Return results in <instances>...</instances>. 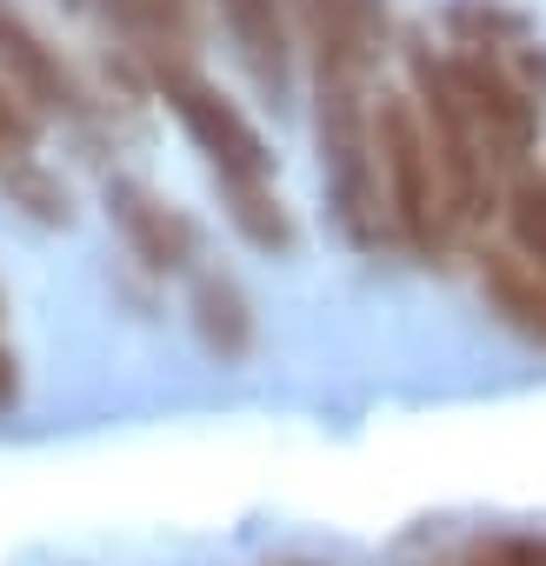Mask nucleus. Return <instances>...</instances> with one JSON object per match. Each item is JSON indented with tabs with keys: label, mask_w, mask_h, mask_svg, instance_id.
Returning a JSON list of instances; mask_svg holds the SVG:
<instances>
[{
	"label": "nucleus",
	"mask_w": 546,
	"mask_h": 566,
	"mask_svg": "<svg viewBox=\"0 0 546 566\" xmlns=\"http://www.w3.org/2000/svg\"><path fill=\"white\" fill-rule=\"evenodd\" d=\"M374 160H380V200H387L393 247H407L413 260H440L460 233H453V207H447L440 160H433L413 94L374 101Z\"/></svg>",
	"instance_id": "1"
},
{
	"label": "nucleus",
	"mask_w": 546,
	"mask_h": 566,
	"mask_svg": "<svg viewBox=\"0 0 546 566\" xmlns=\"http://www.w3.org/2000/svg\"><path fill=\"white\" fill-rule=\"evenodd\" d=\"M413 107H420V127L433 140V160H440V187H447V207H453V233H473L486 213H500V193H506V167L486 140V127L473 120V107L460 101L453 74L440 54H413Z\"/></svg>",
	"instance_id": "2"
},
{
	"label": "nucleus",
	"mask_w": 546,
	"mask_h": 566,
	"mask_svg": "<svg viewBox=\"0 0 546 566\" xmlns=\"http://www.w3.org/2000/svg\"><path fill=\"white\" fill-rule=\"evenodd\" d=\"M154 87L174 107V120L187 127V140L200 147V160L213 167V187H246V180H273V154L260 140V127L193 67V61H154Z\"/></svg>",
	"instance_id": "3"
},
{
	"label": "nucleus",
	"mask_w": 546,
	"mask_h": 566,
	"mask_svg": "<svg viewBox=\"0 0 546 566\" xmlns=\"http://www.w3.org/2000/svg\"><path fill=\"white\" fill-rule=\"evenodd\" d=\"M447 74H453L460 101L473 107V120L486 127L500 167L519 174L526 154H533V140H539V101H533L493 54H480V48H473V54H447Z\"/></svg>",
	"instance_id": "4"
},
{
	"label": "nucleus",
	"mask_w": 546,
	"mask_h": 566,
	"mask_svg": "<svg viewBox=\"0 0 546 566\" xmlns=\"http://www.w3.org/2000/svg\"><path fill=\"white\" fill-rule=\"evenodd\" d=\"M0 81H8L34 114H61V120H87V87L74 81V67L61 61V48L14 8L0 0Z\"/></svg>",
	"instance_id": "5"
},
{
	"label": "nucleus",
	"mask_w": 546,
	"mask_h": 566,
	"mask_svg": "<svg viewBox=\"0 0 546 566\" xmlns=\"http://www.w3.org/2000/svg\"><path fill=\"white\" fill-rule=\"evenodd\" d=\"M107 220L120 227L127 253H134L147 273H187L193 253H200L193 220H187L167 193H154L147 180H107Z\"/></svg>",
	"instance_id": "6"
},
{
	"label": "nucleus",
	"mask_w": 546,
	"mask_h": 566,
	"mask_svg": "<svg viewBox=\"0 0 546 566\" xmlns=\"http://www.w3.org/2000/svg\"><path fill=\"white\" fill-rule=\"evenodd\" d=\"M246 74L260 81V94L287 101L294 87V21H287V0H213Z\"/></svg>",
	"instance_id": "7"
},
{
	"label": "nucleus",
	"mask_w": 546,
	"mask_h": 566,
	"mask_svg": "<svg viewBox=\"0 0 546 566\" xmlns=\"http://www.w3.org/2000/svg\"><path fill=\"white\" fill-rule=\"evenodd\" d=\"M480 294L500 314V327H513L519 340L546 347V273L519 247H486L480 253Z\"/></svg>",
	"instance_id": "8"
},
{
	"label": "nucleus",
	"mask_w": 546,
	"mask_h": 566,
	"mask_svg": "<svg viewBox=\"0 0 546 566\" xmlns=\"http://www.w3.org/2000/svg\"><path fill=\"white\" fill-rule=\"evenodd\" d=\"M193 327H200L207 354L246 360V347H253V301L240 294L233 273H193Z\"/></svg>",
	"instance_id": "9"
},
{
	"label": "nucleus",
	"mask_w": 546,
	"mask_h": 566,
	"mask_svg": "<svg viewBox=\"0 0 546 566\" xmlns=\"http://www.w3.org/2000/svg\"><path fill=\"white\" fill-rule=\"evenodd\" d=\"M107 14L147 48V61H193V0H107Z\"/></svg>",
	"instance_id": "10"
},
{
	"label": "nucleus",
	"mask_w": 546,
	"mask_h": 566,
	"mask_svg": "<svg viewBox=\"0 0 546 566\" xmlns=\"http://www.w3.org/2000/svg\"><path fill=\"white\" fill-rule=\"evenodd\" d=\"M220 200H227V220L240 227V240H253V247H266V253H294V213H287V200H281V187L273 180H246V187H220Z\"/></svg>",
	"instance_id": "11"
},
{
	"label": "nucleus",
	"mask_w": 546,
	"mask_h": 566,
	"mask_svg": "<svg viewBox=\"0 0 546 566\" xmlns=\"http://www.w3.org/2000/svg\"><path fill=\"white\" fill-rule=\"evenodd\" d=\"M500 213H506L513 247L546 273V174H539V167H519V174L506 180V193H500Z\"/></svg>",
	"instance_id": "12"
},
{
	"label": "nucleus",
	"mask_w": 546,
	"mask_h": 566,
	"mask_svg": "<svg viewBox=\"0 0 546 566\" xmlns=\"http://www.w3.org/2000/svg\"><path fill=\"white\" fill-rule=\"evenodd\" d=\"M8 400H14V354L0 347V407H8Z\"/></svg>",
	"instance_id": "13"
},
{
	"label": "nucleus",
	"mask_w": 546,
	"mask_h": 566,
	"mask_svg": "<svg viewBox=\"0 0 546 566\" xmlns=\"http://www.w3.org/2000/svg\"><path fill=\"white\" fill-rule=\"evenodd\" d=\"M539 566H546V539H539Z\"/></svg>",
	"instance_id": "14"
}]
</instances>
